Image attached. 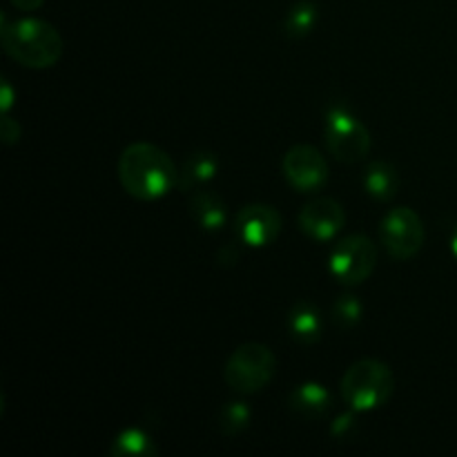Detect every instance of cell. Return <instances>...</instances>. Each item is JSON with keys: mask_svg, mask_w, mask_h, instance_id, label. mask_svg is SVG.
Masks as SVG:
<instances>
[{"mask_svg": "<svg viewBox=\"0 0 457 457\" xmlns=\"http://www.w3.org/2000/svg\"><path fill=\"white\" fill-rule=\"evenodd\" d=\"M284 177L297 192H315L328 181V163L312 145H295L284 156Z\"/></svg>", "mask_w": 457, "mask_h": 457, "instance_id": "8", "label": "cell"}, {"mask_svg": "<svg viewBox=\"0 0 457 457\" xmlns=\"http://www.w3.org/2000/svg\"><path fill=\"white\" fill-rule=\"evenodd\" d=\"M330 272L344 286H360L378 266V248L366 235L344 237L330 253Z\"/></svg>", "mask_w": 457, "mask_h": 457, "instance_id": "6", "label": "cell"}, {"mask_svg": "<svg viewBox=\"0 0 457 457\" xmlns=\"http://www.w3.org/2000/svg\"><path fill=\"white\" fill-rule=\"evenodd\" d=\"M451 250H453V254H455V259H457V228H455L453 237H451Z\"/></svg>", "mask_w": 457, "mask_h": 457, "instance_id": "24", "label": "cell"}, {"mask_svg": "<svg viewBox=\"0 0 457 457\" xmlns=\"http://www.w3.org/2000/svg\"><path fill=\"white\" fill-rule=\"evenodd\" d=\"M333 404L328 388L317 382H303L290 395V409L303 418H320Z\"/></svg>", "mask_w": 457, "mask_h": 457, "instance_id": "12", "label": "cell"}, {"mask_svg": "<svg viewBox=\"0 0 457 457\" xmlns=\"http://www.w3.org/2000/svg\"><path fill=\"white\" fill-rule=\"evenodd\" d=\"M250 409L244 402H228L223 406L221 415H219V428H221L223 436H237V433L244 431L250 424Z\"/></svg>", "mask_w": 457, "mask_h": 457, "instance_id": "18", "label": "cell"}, {"mask_svg": "<svg viewBox=\"0 0 457 457\" xmlns=\"http://www.w3.org/2000/svg\"><path fill=\"white\" fill-rule=\"evenodd\" d=\"M12 105H13V89L12 85H9V80L3 79V98H0V107H3V112L7 114Z\"/></svg>", "mask_w": 457, "mask_h": 457, "instance_id": "21", "label": "cell"}, {"mask_svg": "<svg viewBox=\"0 0 457 457\" xmlns=\"http://www.w3.org/2000/svg\"><path fill=\"white\" fill-rule=\"evenodd\" d=\"M277 373V357L266 344H241L226 361L223 378L226 384L239 395H253L263 391Z\"/></svg>", "mask_w": 457, "mask_h": 457, "instance_id": "4", "label": "cell"}, {"mask_svg": "<svg viewBox=\"0 0 457 457\" xmlns=\"http://www.w3.org/2000/svg\"><path fill=\"white\" fill-rule=\"evenodd\" d=\"M346 428H353V413L342 415V418L335 420V424H333V436H339V437H342V436H344V431H346Z\"/></svg>", "mask_w": 457, "mask_h": 457, "instance_id": "22", "label": "cell"}, {"mask_svg": "<svg viewBox=\"0 0 457 457\" xmlns=\"http://www.w3.org/2000/svg\"><path fill=\"white\" fill-rule=\"evenodd\" d=\"M119 181L129 196L138 201H156L179 186L181 172L165 150L154 143H132L119 156Z\"/></svg>", "mask_w": 457, "mask_h": 457, "instance_id": "1", "label": "cell"}, {"mask_svg": "<svg viewBox=\"0 0 457 457\" xmlns=\"http://www.w3.org/2000/svg\"><path fill=\"white\" fill-rule=\"evenodd\" d=\"M45 0H12V4L21 12H34V9L43 7Z\"/></svg>", "mask_w": 457, "mask_h": 457, "instance_id": "23", "label": "cell"}, {"mask_svg": "<svg viewBox=\"0 0 457 457\" xmlns=\"http://www.w3.org/2000/svg\"><path fill=\"white\" fill-rule=\"evenodd\" d=\"M219 172V161L212 152H195L186 159L183 163L181 179H179V186L183 187H195L204 186V183L212 181Z\"/></svg>", "mask_w": 457, "mask_h": 457, "instance_id": "15", "label": "cell"}, {"mask_svg": "<svg viewBox=\"0 0 457 457\" xmlns=\"http://www.w3.org/2000/svg\"><path fill=\"white\" fill-rule=\"evenodd\" d=\"M235 235L250 248H266L281 235V214L266 204L244 205L235 214Z\"/></svg>", "mask_w": 457, "mask_h": 457, "instance_id": "9", "label": "cell"}, {"mask_svg": "<svg viewBox=\"0 0 457 457\" xmlns=\"http://www.w3.org/2000/svg\"><path fill=\"white\" fill-rule=\"evenodd\" d=\"M299 230L312 241H333L339 235V230L346 223V214L344 208L330 196H317V199L308 201L299 212Z\"/></svg>", "mask_w": 457, "mask_h": 457, "instance_id": "10", "label": "cell"}, {"mask_svg": "<svg viewBox=\"0 0 457 457\" xmlns=\"http://www.w3.org/2000/svg\"><path fill=\"white\" fill-rule=\"evenodd\" d=\"M317 4L311 0H299L284 18V31L290 38H303V36L311 34L317 25Z\"/></svg>", "mask_w": 457, "mask_h": 457, "instance_id": "16", "label": "cell"}, {"mask_svg": "<svg viewBox=\"0 0 457 457\" xmlns=\"http://www.w3.org/2000/svg\"><path fill=\"white\" fill-rule=\"evenodd\" d=\"M3 49L29 70H47L54 67L62 56V38L56 27L40 18H18L3 21L0 27Z\"/></svg>", "mask_w": 457, "mask_h": 457, "instance_id": "2", "label": "cell"}, {"mask_svg": "<svg viewBox=\"0 0 457 457\" xmlns=\"http://www.w3.org/2000/svg\"><path fill=\"white\" fill-rule=\"evenodd\" d=\"M364 190L378 201H391L400 190V174L386 161H375L364 174Z\"/></svg>", "mask_w": 457, "mask_h": 457, "instance_id": "13", "label": "cell"}, {"mask_svg": "<svg viewBox=\"0 0 457 457\" xmlns=\"http://www.w3.org/2000/svg\"><path fill=\"white\" fill-rule=\"evenodd\" d=\"M361 312H364L361 302L357 297H353V295H342L333 306L335 321L342 326H355L361 320Z\"/></svg>", "mask_w": 457, "mask_h": 457, "instance_id": "19", "label": "cell"}, {"mask_svg": "<svg viewBox=\"0 0 457 457\" xmlns=\"http://www.w3.org/2000/svg\"><path fill=\"white\" fill-rule=\"evenodd\" d=\"M21 125H18V120L9 119L7 114H4V119L0 120V138H3V143H7V145H13V143L21 141Z\"/></svg>", "mask_w": 457, "mask_h": 457, "instance_id": "20", "label": "cell"}, {"mask_svg": "<svg viewBox=\"0 0 457 457\" xmlns=\"http://www.w3.org/2000/svg\"><path fill=\"white\" fill-rule=\"evenodd\" d=\"M370 132L357 116L344 107H335L326 119V147L342 163H357L370 152Z\"/></svg>", "mask_w": 457, "mask_h": 457, "instance_id": "5", "label": "cell"}, {"mask_svg": "<svg viewBox=\"0 0 457 457\" xmlns=\"http://www.w3.org/2000/svg\"><path fill=\"white\" fill-rule=\"evenodd\" d=\"M427 230L420 214L411 208H395L379 223V241L397 262H409L424 248Z\"/></svg>", "mask_w": 457, "mask_h": 457, "instance_id": "7", "label": "cell"}, {"mask_svg": "<svg viewBox=\"0 0 457 457\" xmlns=\"http://www.w3.org/2000/svg\"><path fill=\"white\" fill-rule=\"evenodd\" d=\"M112 451L119 457H147L154 453V442L143 428H125L114 440Z\"/></svg>", "mask_w": 457, "mask_h": 457, "instance_id": "17", "label": "cell"}, {"mask_svg": "<svg viewBox=\"0 0 457 457\" xmlns=\"http://www.w3.org/2000/svg\"><path fill=\"white\" fill-rule=\"evenodd\" d=\"M190 214L195 223H199L204 230L217 232L228 223L226 204L219 195L210 190H199L190 201Z\"/></svg>", "mask_w": 457, "mask_h": 457, "instance_id": "11", "label": "cell"}, {"mask_svg": "<svg viewBox=\"0 0 457 457\" xmlns=\"http://www.w3.org/2000/svg\"><path fill=\"white\" fill-rule=\"evenodd\" d=\"M321 315L311 302H299L288 315V328L302 344H312L321 337Z\"/></svg>", "mask_w": 457, "mask_h": 457, "instance_id": "14", "label": "cell"}, {"mask_svg": "<svg viewBox=\"0 0 457 457\" xmlns=\"http://www.w3.org/2000/svg\"><path fill=\"white\" fill-rule=\"evenodd\" d=\"M395 393V375L384 361L360 360L342 378V397L355 413L382 409Z\"/></svg>", "mask_w": 457, "mask_h": 457, "instance_id": "3", "label": "cell"}]
</instances>
